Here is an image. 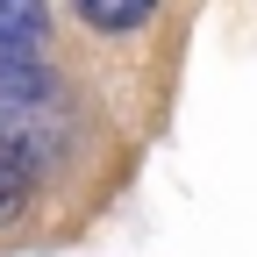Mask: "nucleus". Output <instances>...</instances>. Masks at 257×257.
<instances>
[{
    "label": "nucleus",
    "instance_id": "20e7f679",
    "mask_svg": "<svg viewBox=\"0 0 257 257\" xmlns=\"http://www.w3.org/2000/svg\"><path fill=\"white\" fill-rule=\"evenodd\" d=\"M29 186H36V179H29V172L15 165L8 150H0V229H8V221H22V207H29Z\"/></svg>",
    "mask_w": 257,
    "mask_h": 257
},
{
    "label": "nucleus",
    "instance_id": "f03ea898",
    "mask_svg": "<svg viewBox=\"0 0 257 257\" xmlns=\"http://www.w3.org/2000/svg\"><path fill=\"white\" fill-rule=\"evenodd\" d=\"M86 29H100V36H128V29H143L157 15V0H72Z\"/></svg>",
    "mask_w": 257,
    "mask_h": 257
},
{
    "label": "nucleus",
    "instance_id": "7ed1b4c3",
    "mask_svg": "<svg viewBox=\"0 0 257 257\" xmlns=\"http://www.w3.org/2000/svg\"><path fill=\"white\" fill-rule=\"evenodd\" d=\"M0 36L43 43V36H50V8H43V0H0Z\"/></svg>",
    "mask_w": 257,
    "mask_h": 257
},
{
    "label": "nucleus",
    "instance_id": "f257e3e1",
    "mask_svg": "<svg viewBox=\"0 0 257 257\" xmlns=\"http://www.w3.org/2000/svg\"><path fill=\"white\" fill-rule=\"evenodd\" d=\"M0 150H8L29 179H43L57 157H64L57 72H50V79H15V86H0Z\"/></svg>",
    "mask_w": 257,
    "mask_h": 257
}]
</instances>
